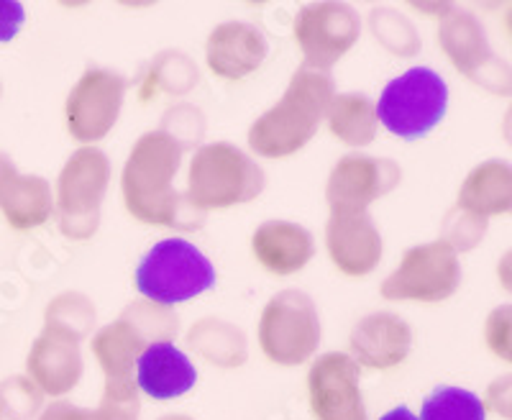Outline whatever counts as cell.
Listing matches in <instances>:
<instances>
[{"mask_svg":"<svg viewBox=\"0 0 512 420\" xmlns=\"http://www.w3.org/2000/svg\"><path fill=\"white\" fill-rule=\"evenodd\" d=\"M136 328L126 321H116L103 326L93 339V354L105 374L103 403L136 405L139 403V387L134 382V367L141 351L146 349Z\"/></svg>","mask_w":512,"mask_h":420,"instance_id":"5bb4252c","label":"cell"},{"mask_svg":"<svg viewBox=\"0 0 512 420\" xmlns=\"http://www.w3.org/2000/svg\"><path fill=\"white\" fill-rule=\"evenodd\" d=\"M121 321L131 323L146 344L172 341L177 333V315L169 313V308L149 303V300H139V303L128 305L123 310Z\"/></svg>","mask_w":512,"mask_h":420,"instance_id":"4316f807","label":"cell"},{"mask_svg":"<svg viewBox=\"0 0 512 420\" xmlns=\"http://www.w3.org/2000/svg\"><path fill=\"white\" fill-rule=\"evenodd\" d=\"M182 152L185 146L162 129L149 131L136 141L121 175L123 203L136 221L182 231L203 226V213L182 200L175 190Z\"/></svg>","mask_w":512,"mask_h":420,"instance_id":"6da1fadb","label":"cell"},{"mask_svg":"<svg viewBox=\"0 0 512 420\" xmlns=\"http://www.w3.org/2000/svg\"><path fill=\"white\" fill-rule=\"evenodd\" d=\"M487 344L497 356L510 362V308H500L489 315Z\"/></svg>","mask_w":512,"mask_h":420,"instance_id":"1f68e13d","label":"cell"},{"mask_svg":"<svg viewBox=\"0 0 512 420\" xmlns=\"http://www.w3.org/2000/svg\"><path fill=\"white\" fill-rule=\"evenodd\" d=\"M333 98L331 75L303 65L292 75L280 103L251 123L249 146L264 159L292 157L318 134Z\"/></svg>","mask_w":512,"mask_h":420,"instance_id":"7a4b0ae2","label":"cell"},{"mask_svg":"<svg viewBox=\"0 0 512 420\" xmlns=\"http://www.w3.org/2000/svg\"><path fill=\"white\" fill-rule=\"evenodd\" d=\"M26 21V11L18 0H0V44L11 41L21 31Z\"/></svg>","mask_w":512,"mask_h":420,"instance_id":"d6a6232c","label":"cell"},{"mask_svg":"<svg viewBox=\"0 0 512 420\" xmlns=\"http://www.w3.org/2000/svg\"><path fill=\"white\" fill-rule=\"evenodd\" d=\"M459 285V254L446 241H433L405 251L400 267L382 282V298L443 303L459 290Z\"/></svg>","mask_w":512,"mask_h":420,"instance_id":"ba28073f","label":"cell"},{"mask_svg":"<svg viewBox=\"0 0 512 420\" xmlns=\"http://www.w3.org/2000/svg\"><path fill=\"white\" fill-rule=\"evenodd\" d=\"M39 420H103V415L100 410H85L72 403H54L39 415Z\"/></svg>","mask_w":512,"mask_h":420,"instance_id":"836d02e7","label":"cell"},{"mask_svg":"<svg viewBox=\"0 0 512 420\" xmlns=\"http://www.w3.org/2000/svg\"><path fill=\"white\" fill-rule=\"evenodd\" d=\"M198 382L192 362L172 341L149 344L136 359V387L152 400H175Z\"/></svg>","mask_w":512,"mask_h":420,"instance_id":"d6986e66","label":"cell"},{"mask_svg":"<svg viewBox=\"0 0 512 420\" xmlns=\"http://www.w3.org/2000/svg\"><path fill=\"white\" fill-rule=\"evenodd\" d=\"M267 39L256 26L228 21L216 26L205 41L208 70L221 80H244L254 75L267 59Z\"/></svg>","mask_w":512,"mask_h":420,"instance_id":"e0dca14e","label":"cell"},{"mask_svg":"<svg viewBox=\"0 0 512 420\" xmlns=\"http://www.w3.org/2000/svg\"><path fill=\"white\" fill-rule=\"evenodd\" d=\"M438 44L451 59V65L482 88L497 95L510 93V72L489 49L487 34L472 13L451 11L443 16Z\"/></svg>","mask_w":512,"mask_h":420,"instance_id":"8fae6325","label":"cell"},{"mask_svg":"<svg viewBox=\"0 0 512 420\" xmlns=\"http://www.w3.org/2000/svg\"><path fill=\"white\" fill-rule=\"evenodd\" d=\"M195 85H198V70L192 67L190 59L185 54L169 52L157 57V62L152 65V75L146 77L144 98L149 93H157V90L172 95H185Z\"/></svg>","mask_w":512,"mask_h":420,"instance_id":"484cf974","label":"cell"},{"mask_svg":"<svg viewBox=\"0 0 512 420\" xmlns=\"http://www.w3.org/2000/svg\"><path fill=\"white\" fill-rule=\"evenodd\" d=\"M82 351L80 339L62 328L47 326L39 333L26 359L29 380L44 395L62 397L77 387L82 377Z\"/></svg>","mask_w":512,"mask_h":420,"instance_id":"9a60e30c","label":"cell"},{"mask_svg":"<svg viewBox=\"0 0 512 420\" xmlns=\"http://www.w3.org/2000/svg\"><path fill=\"white\" fill-rule=\"evenodd\" d=\"M256 262L277 277L295 275L313 259L315 241L308 228L290 221H267L251 236Z\"/></svg>","mask_w":512,"mask_h":420,"instance_id":"ffe728a7","label":"cell"},{"mask_svg":"<svg viewBox=\"0 0 512 420\" xmlns=\"http://www.w3.org/2000/svg\"><path fill=\"white\" fill-rule=\"evenodd\" d=\"M159 420H192L190 415H164V418H159Z\"/></svg>","mask_w":512,"mask_h":420,"instance_id":"74e56055","label":"cell"},{"mask_svg":"<svg viewBox=\"0 0 512 420\" xmlns=\"http://www.w3.org/2000/svg\"><path fill=\"white\" fill-rule=\"evenodd\" d=\"M487 234V221L479 216H472L466 210L454 208L443 221V239L451 249L459 251H472L479 241Z\"/></svg>","mask_w":512,"mask_h":420,"instance_id":"4dcf8cb0","label":"cell"},{"mask_svg":"<svg viewBox=\"0 0 512 420\" xmlns=\"http://www.w3.org/2000/svg\"><path fill=\"white\" fill-rule=\"evenodd\" d=\"M187 344L205 362L223 369H236L246 362V339L236 326L218 318H203L187 333Z\"/></svg>","mask_w":512,"mask_h":420,"instance_id":"cb8c5ba5","label":"cell"},{"mask_svg":"<svg viewBox=\"0 0 512 420\" xmlns=\"http://www.w3.org/2000/svg\"><path fill=\"white\" fill-rule=\"evenodd\" d=\"M47 326L62 328L77 339L88 336L95 326V308L80 292H64L54 298L47 308Z\"/></svg>","mask_w":512,"mask_h":420,"instance_id":"83f0119b","label":"cell"},{"mask_svg":"<svg viewBox=\"0 0 512 420\" xmlns=\"http://www.w3.org/2000/svg\"><path fill=\"white\" fill-rule=\"evenodd\" d=\"M126 98V80L111 70L93 67L77 80L67 98V131L82 144L105 139L121 116Z\"/></svg>","mask_w":512,"mask_h":420,"instance_id":"30bf717a","label":"cell"},{"mask_svg":"<svg viewBox=\"0 0 512 420\" xmlns=\"http://www.w3.org/2000/svg\"><path fill=\"white\" fill-rule=\"evenodd\" d=\"M372 31L377 36V41H382L384 47L397 54H415L418 52V34H415L413 24L405 21L402 16H397L395 11H387V8H379L372 11Z\"/></svg>","mask_w":512,"mask_h":420,"instance_id":"f546056e","label":"cell"},{"mask_svg":"<svg viewBox=\"0 0 512 420\" xmlns=\"http://www.w3.org/2000/svg\"><path fill=\"white\" fill-rule=\"evenodd\" d=\"M308 397L315 420H369L359 364L349 354L331 351L315 359L308 372Z\"/></svg>","mask_w":512,"mask_h":420,"instance_id":"7c38bea8","label":"cell"},{"mask_svg":"<svg viewBox=\"0 0 512 420\" xmlns=\"http://www.w3.org/2000/svg\"><path fill=\"white\" fill-rule=\"evenodd\" d=\"M11 172H16V167H13L11 159L6 157V154H0V185H3V180H6Z\"/></svg>","mask_w":512,"mask_h":420,"instance_id":"8d00e7d4","label":"cell"},{"mask_svg":"<svg viewBox=\"0 0 512 420\" xmlns=\"http://www.w3.org/2000/svg\"><path fill=\"white\" fill-rule=\"evenodd\" d=\"M139 408L141 403L136 405H116V403H103L100 400V415L103 420H139Z\"/></svg>","mask_w":512,"mask_h":420,"instance_id":"e575fe53","label":"cell"},{"mask_svg":"<svg viewBox=\"0 0 512 420\" xmlns=\"http://www.w3.org/2000/svg\"><path fill=\"white\" fill-rule=\"evenodd\" d=\"M111 182V162L95 146H82L67 159L57 180L59 228L72 241H88L100 226V208Z\"/></svg>","mask_w":512,"mask_h":420,"instance_id":"8992f818","label":"cell"},{"mask_svg":"<svg viewBox=\"0 0 512 420\" xmlns=\"http://www.w3.org/2000/svg\"><path fill=\"white\" fill-rule=\"evenodd\" d=\"M456 208L487 221L489 216H505L512 208V170L507 162L492 159L469 172L459 190Z\"/></svg>","mask_w":512,"mask_h":420,"instance_id":"7402d4cb","label":"cell"},{"mask_svg":"<svg viewBox=\"0 0 512 420\" xmlns=\"http://www.w3.org/2000/svg\"><path fill=\"white\" fill-rule=\"evenodd\" d=\"M359 16L346 3H310L295 18V41L305 67L328 72L359 41Z\"/></svg>","mask_w":512,"mask_h":420,"instance_id":"9c48e42d","label":"cell"},{"mask_svg":"<svg viewBox=\"0 0 512 420\" xmlns=\"http://www.w3.org/2000/svg\"><path fill=\"white\" fill-rule=\"evenodd\" d=\"M351 359L369 369L400 367L413 346L408 321L395 313H372L361 318L351 331Z\"/></svg>","mask_w":512,"mask_h":420,"instance_id":"ac0fdd59","label":"cell"},{"mask_svg":"<svg viewBox=\"0 0 512 420\" xmlns=\"http://www.w3.org/2000/svg\"><path fill=\"white\" fill-rule=\"evenodd\" d=\"M216 285V269L185 239H164L149 249L136 269V287L149 303L172 308Z\"/></svg>","mask_w":512,"mask_h":420,"instance_id":"277c9868","label":"cell"},{"mask_svg":"<svg viewBox=\"0 0 512 420\" xmlns=\"http://www.w3.org/2000/svg\"><path fill=\"white\" fill-rule=\"evenodd\" d=\"M331 134L346 146H367L377 136V111L367 95L344 93L331 100L326 111Z\"/></svg>","mask_w":512,"mask_h":420,"instance_id":"603a6c76","label":"cell"},{"mask_svg":"<svg viewBox=\"0 0 512 420\" xmlns=\"http://www.w3.org/2000/svg\"><path fill=\"white\" fill-rule=\"evenodd\" d=\"M41 405L44 392L24 374L0 382V420H31Z\"/></svg>","mask_w":512,"mask_h":420,"instance_id":"f1b7e54d","label":"cell"},{"mask_svg":"<svg viewBox=\"0 0 512 420\" xmlns=\"http://www.w3.org/2000/svg\"><path fill=\"white\" fill-rule=\"evenodd\" d=\"M448 108V88L431 67H413L387 85L374 105L377 121L390 134L405 141L423 139L443 121Z\"/></svg>","mask_w":512,"mask_h":420,"instance_id":"5b68a950","label":"cell"},{"mask_svg":"<svg viewBox=\"0 0 512 420\" xmlns=\"http://www.w3.org/2000/svg\"><path fill=\"white\" fill-rule=\"evenodd\" d=\"M379 420H418V418H415V415L410 413V410L405 408V405H400V408L390 410V413H384Z\"/></svg>","mask_w":512,"mask_h":420,"instance_id":"d590c367","label":"cell"},{"mask_svg":"<svg viewBox=\"0 0 512 420\" xmlns=\"http://www.w3.org/2000/svg\"><path fill=\"white\" fill-rule=\"evenodd\" d=\"M326 249L344 275L367 277L382 259V236L369 213H331Z\"/></svg>","mask_w":512,"mask_h":420,"instance_id":"2e32d148","label":"cell"},{"mask_svg":"<svg viewBox=\"0 0 512 420\" xmlns=\"http://www.w3.org/2000/svg\"><path fill=\"white\" fill-rule=\"evenodd\" d=\"M320 321L313 300L300 290L277 292L262 310L259 346L277 367H300L318 351Z\"/></svg>","mask_w":512,"mask_h":420,"instance_id":"52a82bcc","label":"cell"},{"mask_svg":"<svg viewBox=\"0 0 512 420\" xmlns=\"http://www.w3.org/2000/svg\"><path fill=\"white\" fill-rule=\"evenodd\" d=\"M0 93H3V88H0Z\"/></svg>","mask_w":512,"mask_h":420,"instance_id":"f35d334b","label":"cell"},{"mask_svg":"<svg viewBox=\"0 0 512 420\" xmlns=\"http://www.w3.org/2000/svg\"><path fill=\"white\" fill-rule=\"evenodd\" d=\"M402 180V170L392 159L349 154L338 159L326 185L331 213H367L369 205L392 193Z\"/></svg>","mask_w":512,"mask_h":420,"instance_id":"4fadbf2b","label":"cell"},{"mask_svg":"<svg viewBox=\"0 0 512 420\" xmlns=\"http://www.w3.org/2000/svg\"><path fill=\"white\" fill-rule=\"evenodd\" d=\"M267 177L264 170L239 146L205 144L200 146L187 172V203L198 213L226 210L244 205L262 195Z\"/></svg>","mask_w":512,"mask_h":420,"instance_id":"3957f363","label":"cell"},{"mask_svg":"<svg viewBox=\"0 0 512 420\" xmlns=\"http://www.w3.org/2000/svg\"><path fill=\"white\" fill-rule=\"evenodd\" d=\"M420 420H487L484 400L461 387H438L425 397Z\"/></svg>","mask_w":512,"mask_h":420,"instance_id":"d4e9b609","label":"cell"},{"mask_svg":"<svg viewBox=\"0 0 512 420\" xmlns=\"http://www.w3.org/2000/svg\"><path fill=\"white\" fill-rule=\"evenodd\" d=\"M0 210L16 231H34L52 218V185L39 175H11L0 185Z\"/></svg>","mask_w":512,"mask_h":420,"instance_id":"44dd1931","label":"cell"}]
</instances>
